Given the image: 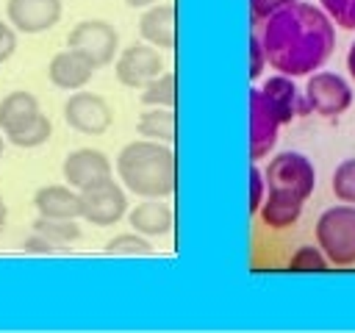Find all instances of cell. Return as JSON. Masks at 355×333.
<instances>
[{
    "label": "cell",
    "instance_id": "11",
    "mask_svg": "<svg viewBox=\"0 0 355 333\" xmlns=\"http://www.w3.org/2000/svg\"><path fill=\"white\" fill-rule=\"evenodd\" d=\"M61 14V0H6V17L19 33H44L58 25Z\"/></svg>",
    "mask_w": 355,
    "mask_h": 333
},
{
    "label": "cell",
    "instance_id": "10",
    "mask_svg": "<svg viewBox=\"0 0 355 333\" xmlns=\"http://www.w3.org/2000/svg\"><path fill=\"white\" fill-rule=\"evenodd\" d=\"M283 128L277 111L263 97L261 89H250V161L272 155L277 144V130Z\"/></svg>",
    "mask_w": 355,
    "mask_h": 333
},
{
    "label": "cell",
    "instance_id": "23",
    "mask_svg": "<svg viewBox=\"0 0 355 333\" xmlns=\"http://www.w3.org/2000/svg\"><path fill=\"white\" fill-rule=\"evenodd\" d=\"M33 230L47 236L53 244L64 247V244H72L80 239V225L78 219H47V216H36L33 219Z\"/></svg>",
    "mask_w": 355,
    "mask_h": 333
},
{
    "label": "cell",
    "instance_id": "7",
    "mask_svg": "<svg viewBox=\"0 0 355 333\" xmlns=\"http://www.w3.org/2000/svg\"><path fill=\"white\" fill-rule=\"evenodd\" d=\"M302 94H305L308 111L319 117H341L344 111H349L352 97H355L352 86L338 72H330V69L311 72Z\"/></svg>",
    "mask_w": 355,
    "mask_h": 333
},
{
    "label": "cell",
    "instance_id": "4",
    "mask_svg": "<svg viewBox=\"0 0 355 333\" xmlns=\"http://www.w3.org/2000/svg\"><path fill=\"white\" fill-rule=\"evenodd\" d=\"M263 180H266V191L294 194L308 203V197L316 189V169L308 155L283 150V153L272 155L269 164L263 166Z\"/></svg>",
    "mask_w": 355,
    "mask_h": 333
},
{
    "label": "cell",
    "instance_id": "29",
    "mask_svg": "<svg viewBox=\"0 0 355 333\" xmlns=\"http://www.w3.org/2000/svg\"><path fill=\"white\" fill-rule=\"evenodd\" d=\"M266 53H263V44H261V36L258 33H250V80H258L266 69Z\"/></svg>",
    "mask_w": 355,
    "mask_h": 333
},
{
    "label": "cell",
    "instance_id": "8",
    "mask_svg": "<svg viewBox=\"0 0 355 333\" xmlns=\"http://www.w3.org/2000/svg\"><path fill=\"white\" fill-rule=\"evenodd\" d=\"M64 122L83 136H103L114 122V111L105 97L78 89L64 103Z\"/></svg>",
    "mask_w": 355,
    "mask_h": 333
},
{
    "label": "cell",
    "instance_id": "36",
    "mask_svg": "<svg viewBox=\"0 0 355 333\" xmlns=\"http://www.w3.org/2000/svg\"><path fill=\"white\" fill-rule=\"evenodd\" d=\"M3 147H6V144H3V133H0V158H3Z\"/></svg>",
    "mask_w": 355,
    "mask_h": 333
},
{
    "label": "cell",
    "instance_id": "35",
    "mask_svg": "<svg viewBox=\"0 0 355 333\" xmlns=\"http://www.w3.org/2000/svg\"><path fill=\"white\" fill-rule=\"evenodd\" d=\"M3 228H6V203L0 197V233H3Z\"/></svg>",
    "mask_w": 355,
    "mask_h": 333
},
{
    "label": "cell",
    "instance_id": "9",
    "mask_svg": "<svg viewBox=\"0 0 355 333\" xmlns=\"http://www.w3.org/2000/svg\"><path fill=\"white\" fill-rule=\"evenodd\" d=\"M161 72H164L161 50L147 42H133L125 50H119L114 58V75L128 89H141Z\"/></svg>",
    "mask_w": 355,
    "mask_h": 333
},
{
    "label": "cell",
    "instance_id": "22",
    "mask_svg": "<svg viewBox=\"0 0 355 333\" xmlns=\"http://www.w3.org/2000/svg\"><path fill=\"white\" fill-rule=\"evenodd\" d=\"M175 89H178V80H175V72L172 69H164L161 75H155L150 83H144L139 89V100L141 105H164V108H175Z\"/></svg>",
    "mask_w": 355,
    "mask_h": 333
},
{
    "label": "cell",
    "instance_id": "6",
    "mask_svg": "<svg viewBox=\"0 0 355 333\" xmlns=\"http://www.w3.org/2000/svg\"><path fill=\"white\" fill-rule=\"evenodd\" d=\"M67 47L78 50L100 69L114 64L119 53V33L108 19H83L67 33Z\"/></svg>",
    "mask_w": 355,
    "mask_h": 333
},
{
    "label": "cell",
    "instance_id": "15",
    "mask_svg": "<svg viewBox=\"0 0 355 333\" xmlns=\"http://www.w3.org/2000/svg\"><path fill=\"white\" fill-rule=\"evenodd\" d=\"M33 208L47 219H78L80 216V191L69 183H50L33 194Z\"/></svg>",
    "mask_w": 355,
    "mask_h": 333
},
{
    "label": "cell",
    "instance_id": "26",
    "mask_svg": "<svg viewBox=\"0 0 355 333\" xmlns=\"http://www.w3.org/2000/svg\"><path fill=\"white\" fill-rule=\"evenodd\" d=\"M330 189H333V194H336L338 203H352L355 205V158H344L333 169Z\"/></svg>",
    "mask_w": 355,
    "mask_h": 333
},
{
    "label": "cell",
    "instance_id": "14",
    "mask_svg": "<svg viewBox=\"0 0 355 333\" xmlns=\"http://www.w3.org/2000/svg\"><path fill=\"white\" fill-rule=\"evenodd\" d=\"M261 92H263V97L272 103V108L277 111V117H280L283 125L294 122V117L311 114V111H308V103H305V94L294 86V78H291V75L277 72V75L266 78L263 86H261Z\"/></svg>",
    "mask_w": 355,
    "mask_h": 333
},
{
    "label": "cell",
    "instance_id": "19",
    "mask_svg": "<svg viewBox=\"0 0 355 333\" xmlns=\"http://www.w3.org/2000/svg\"><path fill=\"white\" fill-rule=\"evenodd\" d=\"M136 133H139L141 139H153V142L172 144V142H175V108L147 105V108L139 114Z\"/></svg>",
    "mask_w": 355,
    "mask_h": 333
},
{
    "label": "cell",
    "instance_id": "31",
    "mask_svg": "<svg viewBox=\"0 0 355 333\" xmlns=\"http://www.w3.org/2000/svg\"><path fill=\"white\" fill-rule=\"evenodd\" d=\"M14 53H17V31L11 28V22L0 19V64H6Z\"/></svg>",
    "mask_w": 355,
    "mask_h": 333
},
{
    "label": "cell",
    "instance_id": "32",
    "mask_svg": "<svg viewBox=\"0 0 355 333\" xmlns=\"http://www.w3.org/2000/svg\"><path fill=\"white\" fill-rule=\"evenodd\" d=\"M22 250H25V253H31V255H33V253H36V255H53V253L58 250V244H53L47 236H42V233H36V230H33V236H28V239H25Z\"/></svg>",
    "mask_w": 355,
    "mask_h": 333
},
{
    "label": "cell",
    "instance_id": "28",
    "mask_svg": "<svg viewBox=\"0 0 355 333\" xmlns=\"http://www.w3.org/2000/svg\"><path fill=\"white\" fill-rule=\"evenodd\" d=\"M263 197H266L263 169H258V161H252V166H250V216H258Z\"/></svg>",
    "mask_w": 355,
    "mask_h": 333
},
{
    "label": "cell",
    "instance_id": "13",
    "mask_svg": "<svg viewBox=\"0 0 355 333\" xmlns=\"http://www.w3.org/2000/svg\"><path fill=\"white\" fill-rule=\"evenodd\" d=\"M94 64L86 58V56H80L78 50H72V47H67V50H61V53H55L53 58H50V64H47V78H50V83L55 86V89H61V92H78V89H83L92 78H94Z\"/></svg>",
    "mask_w": 355,
    "mask_h": 333
},
{
    "label": "cell",
    "instance_id": "34",
    "mask_svg": "<svg viewBox=\"0 0 355 333\" xmlns=\"http://www.w3.org/2000/svg\"><path fill=\"white\" fill-rule=\"evenodd\" d=\"M130 8H150V6H155L158 0H125Z\"/></svg>",
    "mask_w": 355,
    "mask_h": 333
},
{
    "label": "cell",
    "instance_id": "30",
    "mask_svg": "<svg viewBox=\"0 0 355 333\" xmlns=\"http://www.w3.org/2000/svg\"><path fill=\"white\" fill-rule=\"evenodd\" d=\"M288 3H294V0H250V17H252V25L263 22L269 14H275L277 8L288 6Z\"/></svg>",
    "mask_w": 355,
    "mask_h": 333
},
{
    "label": "cell",
    "instance_id": "16",
    "mask_svg": "<svg viewBox=\"0 0 355 333\" xmlns=\"http://www.w3.org/2000/svg\"><path fill=\"white\" fill-rule=\"evenodd\" d=\"M128 225H130V230H136L147 239L166 236L175 225V214L164 203V197H141V203H136L128 211Z\"/></svg>",
    "mask_w": 355,
    "mask_h": 333
},
{
    "label": "cell",
    "instance_id": "18",
    "mask_svg": "<svg viewBox=\"0 0 355 333\" xmlns=\"http://www.w3.org/2000/svg\"><path fill=\"white\" fill-rule=\"evenodd\" d=\"M302 208H305V200H300V197H294V194L266 191L258 216H261V222H263L266 228H272V230H286V228H291V225L302 216Z\"/></svg>",
    "mask_w": 355,
    "mask_h": 333
},
{
    "label": "cell",
    "instance_id": "1",
    "mask_svg": "<svg viewBox=\"0 0 355 333\" xmlns=\"http://www.w3.org/2000/svg\"><path fill=\"white\" fill-rule=\"evenodd\" d=\"M261 44L272 69L291 78H305L322 69L333 56L336 25L322 6L294 0L263 19Z\"/></svg>",
    "mask_w": 355,
    "mask_h": 333
},
{
    "label": "cell",
    "instance_id": "5",
    "mask_svg": "<svg viewBox=\"0 0 355 333\" xmlns=\"http://www.w3.org/2000/svg\"><path fill=\"white\" fill-rule=\"evenodd\" d=\"M125 214H128V189L119 180L105 178L80 191V219H86L89 225L111 228Z\"/></svg>",
    "mask_w": 355,
    "mask_h": 333
},
{
    "label": "cell",
    "instance_id": "25",
    "mask_svg": "<svg viewBox=\"0 0 355 333\" xmlns=\"http://www.w3.org/2000/svg\"><path fill=\"white\" fill-rule=\"evenodd\" d=\"M288 269L291 272H327L330 269V261L327 255L322 253V247L316 244H302L291 258H288Z\"/></svg>",
    "mask_w": 355,
    "mask_h": 333
},
{
    "label": "cell",
    "instance_id": "21",
    "mask_svg": "<svg viewBox=\"0 0 355 333\" xmlns=\"http://www.w3.org/2000/svg\"><path fill=\"white\" fill-rule=\"evenodd\" d=\"M53 136V122L47 114H33L28 122H22L19 128L8 130L6 139L14 144V147H22V150H33V147H42L47 139Z\"/></svg>",
    "mask_w": 355,
    "mask_h": 333
},
{
    "label": "cell",
    "instance_id": "20",
    "mask_svg": "<svg viewBox=\"0 0 355 333\" xmlns=\"http://www.w3.org/2000/svg\"><path fill=\"white\" fill-rule=\"evenodd\" d=\"M39 100L25 92V89H17V92H8L3 100H0V130L8 133L14 128H19L22 122H28L33 114H39Z\"/></svg>",
    "mask_w": 355,
    "mask_h": 333
},
{
    "label": "cell",
    "instance_id": "24",
    "mask_svg": "<svg viewBox=\"0 0 355 333\" xmlns=\"http://www.w3.org/2000/svg\"><path fill=\"white\" fill-rule=\"evenodd\" d=\"M105 253L108 255H150L153 253V244H150L147 236L130 230V233H119V236L108 239Z\"/></svg>",
    "mask_w": 355,
    "mask_h": 333
},
{
    "label": "cell",
    "instance_id": "3",
    "mask_svg": "<svg viewBox=\"0 0 355 333\" xmlns=\"http://www.w3.org/2000/svg\"><path fill=\"white\" fill-rule=\"evenodd\" d=\"M316 244L333 266H355V205L338 203L319 214Z\"/></svg>",
    "mask_w": 355,
    "mask_h": 333
},
{
    "label": "cell",
    "instance_id": "27",
    "mask_svg": "<svg viewBox=\"0 0 355 333\" xmlns=\"http://www.w3.org/2000/svg\"><path fill=\"white\" fill-rule=\"evenodd\" d=\"M322 11L341 31H355V0H319Z\"/></svg>",
    "mask_w": 355,
    "mask_h": 333
},
{
    "label": "cell",
    "instance_id": "17",
    "mask_svg": "<svg viewBox=\"0 0 355 333\" xmlns=\"http://www.w3.org/2000/svg\"><path fill=\"white\" fill-rule=\"evenodd\" d=\"M139 36L141 42L158 50H172L175 47V6L155 3L144 8V14L139 17Z\"/></svg>",
    "mask_w": 355,
    "mask_h": 333
},
{
    "label": "cell",
    "instance_id": "33",
    "mask_svg": "<svg viewBox=\"0 0 355 333\" xmlns=\"http://www.w3.org/2000/svg\"><path fill=\"white\" fill-rule=\"evenodd\" d=\"M347 72H349V78L355 80V42H352L349 50H347Z\"/></svg>",
    "mask_w": 355,
    "mask_h": 333
},
{
    "label": "cell",
    "instance_id": "2",
    "mask_svg": "<svg viewBox=\"0 0 355 333\" xmlns=\"http://www.w3.org/2000/svg\"><path fill=\"white\" fill-rule=\"evenodd\" d=\"M116 178L136 197H169L175 191V150L172 144L136 139L128 142L116 155Z\"/></svg>",
    "mask_w": 355,
    "mask_h": 333
},
{
    "label": "cell",
    "instance_id": "12",
    "mask_svg": "<svg viewBox=\"0 0 355 333\" xmlns=\"http://www.w3.org/2000/svg\"><path fill=\"white\" fill-rule=\"evenodd\" d=\"M61 172H64V180H67L72 189L83 191V189H89V186H94V183L111 178L114 164H111V158H108L103 150L78 147V150H72V153L64 158Z\"/></svg>",
    "mask_w": 355,
    "mask_h": 333
}]
</instances>
